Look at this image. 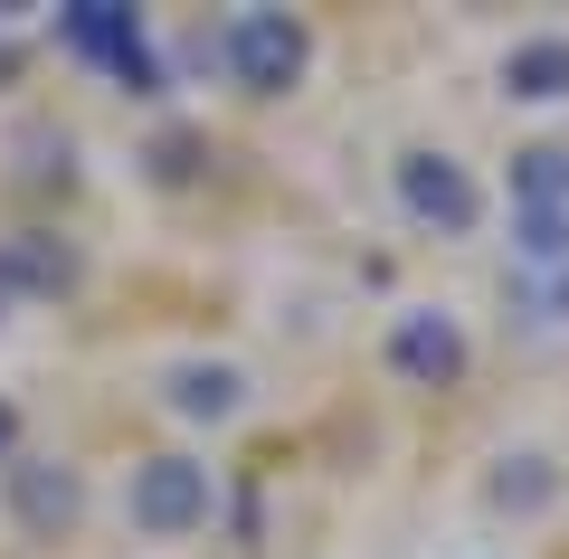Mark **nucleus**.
<instances>
[{"instance_id":"f257e3e1","label":"nucleus","mask_w":569,"mask_h":559,"mask_svg":"<svg viewBox=\"0 0 569 559\" xmlns=\"http://www.w3.org/2000/svg\"><path fill=\"white\" fill-rule=\"evenodd\" d=\"M219 67L247 86V96H295L313 67V39L295 10H266V0H247V10H228L219 29Z\"/></svg>"},{"instance_id":"f03ea898","label":"nucleus","mask_w":569,"mask_h":559,"mask_svg":"<svg viewBox=\"0 0 569 559\" xmlns=\"http://www.w3.org/2000/svg\"><path fill=\"white\" fill-rule=\"evenodd\" d=\"M58 39L77 48V58L114 67L133 96H162V67H152V29H142L133 0H58Z\"/></svg>"},{"instance_id":"7ed1b4c3","label":"nucleus","mask_w":569,"mask_h":559,"mask_svg":"<svg viewBox=\"0 0 569 559\" xmlns=\"http://www.w3.org/2000/svg\"><path fill=\"white\" fill-rule=\"evenodd\" d=\"M399 209L418 228H437V238H475L485 228V180L466 171L456 152H399Z\"/></svg>"},{"instance_id":"20e7f679","label":"nucleus","mask_w":569,"mask_h":559,"mask_svg":"<svg viewBox=\"0 0 569 559\" xmlns=\"http://www.w3.org/2000/svg\"><path fill=\"white\" fill-rule=\"evenodd\" d=\"M123 512H133L142 540H181L209 521V465L200 456H142L133 483H123Z\"/></svg>"},{"instance_id":"39448f33","label":"nucleus","mask_w":569,"mask_h":559,"mask_svg":"<svg viewBox=\"0 0 569 559\" xmlns=\"http://www.w3.org/2000/svg\"><path fill=\"white\" fill-rule=\"evenodd\" d=\"M466 322L447 313V303H408L399 322H389V370H399L408 389H456L466 380Z\"/></svg>"},{"instance_id":"423d86ee","label":"nucleus","mask_w":569,"mask_h":559,"mask_svg":"<svg viewBox=\"0 0 569 559\" xmlns=\"http://www.w3.org/2000/svg\"><path fill=\"white\" fill-rule=\"evenodd\" d=\"M493 86H503L512 104H569V39H560V29H531V39H512L503 67H493Z\"/></svg>"},{"instance_id":"0eeeda50","label":"nucleus","mask_w":569,"mask_h":559,"mask_svg":"<svg viewBox=\"0 0 569 559\" xmlns=\"http://www.w3.org/2000/svg\"><path fill=\"white\" fill-rule=\"evenodd\" d=\"M10 475V512L29 521V531H48L58 540L67 521L86 512V483H77V465H0Z\"/></svg>"},{"instance_id":"6e6552de","label":"nucleus","mask_w":569,"mask_h":559,"mask_svg":"<svg viewBox=\"0 0 569 559\" xmlns=\"http://www.w3.org/2000/svg\"><path fill=\"white\" fill-rule=\"evenodd\" d=\"M162 399L181 408V418H200V427H219V418H238V399H247V380L228 370V360H181L162 380Z\"/></svg>"},{"instance_id":"1a4fd4ad","label":"nucleus","mask_w":569,"mask_h":559,"mask_svg":"<svg viewBox=\"0 0 569 559\" xmlns=\"http://www.w3.org/2000/svg\"><path fill=\"white\" fill-rule=\"evenodd\" d=\"M485 493H493V512H550V502H560V475H550V456H503L485 475Z\"/></svg>"},{"instance_id":"9d476101","label":"nucleus","mask_w":569,"mask_h":559,"mask_svg":"<svg viewBox=\"0 0 569 559\" xmlns=\"http://www.w3.org/2000/svg\"><path fill=\"white\" fill-rule=\"evenodd\" d=\"M512 209H569V142L512 152Z\"/></svg>"},{"instance_id":"9b49d317","label":"nucleus","mask_w":569,"mask_h":559,"mask_svg":"<svg viewBox=\"0 0 569 559\" xmlns=\"http://www.w3.org/2000/svg\"><path fill=\"white\" fill-rule=\"evenodd\" d=\"M512 257L522 266H569V209H512Z\"/></svg>"},{"instance_id":"f8f14e48","label":"nucleus","mask_w":569,"mask_h":559,"mask_svg":"<svg viewBox=\"0 0 569 559\" xmlns=\"http://www.w3.org/2000/svg\"><path fill=\"white\" fill-rule=\"evenodd\" d=\"M190 161H200V142H190V133H171L162 152H152V171H162V180H190Z\"/></svg>"},{"instance_id":"ddd939ff","label":"nucleus","mask_w":569,"mask_h":559,"mask_svg":"<svg viewBox=\"0 0 569 559\" xmlns=\"http://www.w3.org/2000/svg\"><path fill=\"white\" fill-rule=\"evenodd\" d=\"M10 456H20V408L0 399V465H10Z\"/></svg>"},{"instance_id":"4468645a","label":"nucleus","mask_w":569,"mask_h":559,"mask_svg":"<svg viewBox=\"0 0 569 559\" xmlns=\"http://www.w3.org/2000/svg\"><path fill=\"white\" fill-rule=\"evenodd\" d=\"M20 313V276H10V257H0V322Z\"/></svg>"}]
</instances>
